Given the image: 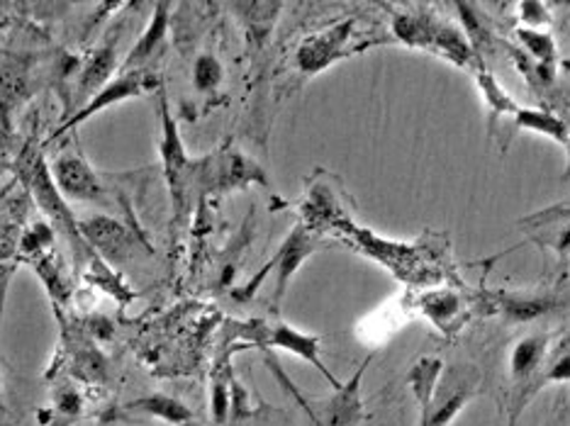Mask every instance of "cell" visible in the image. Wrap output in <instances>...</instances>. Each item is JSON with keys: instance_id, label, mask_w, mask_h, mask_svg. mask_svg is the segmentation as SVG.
Returning <instances> with one entry per match:
<instances>
[{"instance_id": "obj_1", "label": "cell", "mask_w": 570, "mask_h": 426, "mask_svg": "<svg viewBox=\"0 0 570 426\" xmlns=\"http://www.w3.org/2000/svg\"><path fill=\"white\" fill-rule=\"evenodd\" d=\"M478 385V373L476 371H464L454 368L439 377V385L434 389L432 405L424 414L419 426H448L452 424L464 407L476 395Z\"/></svg>"}, {"instance_id": "obj_2", "label": "cell", "mask_w": 570, "mask_h": 426, "mask_svg": "<svg viewBox=\"0 0 570 426\" xmlns=\"http://www.w3.org/2000/svg\"><path fill=\"white\" fill-rule=\"evenodd\" d=\"M154 89V79L152 73L147 69H139V71H123V76H117L115 81H111L107 85H103V89L95 93L91 101L81 107V113L76 117H71L66 125L59 127L54 134L59 137V134H64L66 129L81 125V122L91 120L93 115L103 113V110H107L111 105H117V103H125L129 101V97H137V95H144L149 93Z\"/></svg>"}, {"instance_id": "obj_3", "label": "cell", "mask_w": 570, "mask_h": 426, "mask_svg": "<svg viewBox=\"0 0 570 426\" xmlns=\"http://www.w3.org/2000/svg\"><path fill=\"white\" fill-rule=\"evenodd\" d=\"M52 178L64 198L81 202H95L103 198V186L99 176H95L93 168L76 154L59 156L56 164L52 166Z\"/></svg>"}, {"instance_id": "obj_4", "label": "cell", "mask_w": 570, "mask_h": 426, "mask_svg": "<svg viewBox=\"0 0 570 426\" xmlns=\"http://www.w3.org/2000/svg\"><path fill=\"white\" fill-rule=\"evenodd\" d=\"M81 235L86 237L91 241V247L99 249L105 259H113V261L129 259L132 249H135V239H132L129 229L103 215L83 222Z\"/></svg>"}, {"instance_id": "obj_5", "label": "cell", "mask_w": 570, "mask_h": 426, "mask_svg": "<svg viewBox=\"0 0 570 426\" xmlns=\"http://www.w3.org/2000/svg\"><path fill=\"white\" fill-rule=\"evenodd\" d=\"M351 32V22L339 24V28L327 30L318 37H312L298 52V64L305 73H318L332 64L334 59L342 56L344 42Z\"/></svg>"}, {"instance_id": "obj_6", "label": "cell", "mask_w": 570, "mask_h": 426, "mask_svg": "<svg viewBox=\"0 0 570 426\" xmlns=\"http://www.w3.org/2000/svg\"><path fill=\"white\" fill-rule=\"evenodd\" d=\"M168 3H159L154 8V15L147 24V30L139 37V42L132 46L129 56L125 59L123 71H139L149 64L152 59L162 54L166 44V32H168Z\"/></svg>"}, {"instance_id": "obj_7", "label": "cell", "mask_w": 570, "mask_h": 426, "mask_svg": "<svg viewBox=\"0 0 570 426\" xmlns=\"http://www.w3.org/2000/svg\"><path fill=\"white\" fill-rule=\"evenodd\" d=\"M366 368V365H363ZM363 368L351 377L346 385H342L334 393V397L327 402L322 426H359L363 419L361 407V377Z\"/></svg>"}, {"instance_id": "obj_8", "label": "cell", "mask_w": 570, "mask_h": 426, "mask_svg": "<svg viewBox=\"0 0 570 426\" xmlns=\"http://www.w3.org/2000/svg\"><path fill=\"white\" fill-rule=\"evenodd\" d=\"M269 344H271V346H276V349H283V351L296 353V356L310 361V363L314 365V368H318V371L327 377V381H330V383L334 385V389L342 387V383H339L336 377H334L330 371L324 368V363L320 361V353H318L320 341H318V336L300 334L298 329H290V326L281 324V326L271 329V334H269Z\"/></svg>"}, {"instance_id": "obj_9", "label": "cell", "mask_w": 570, "mask_h": 426, "mask_svg": "<svg viewBox=\"0 0 570 426\" xmlns=\"http://www.w3.org/2000/svg\"><path fill=\"white\" fill-rule=\"evenodd\" d=\"M162 120H164V139H162V158H164V168H166V178L168 186H172V193H180V180H184V170L188 166V156L184 149V142L178 137V127L176 120L168 113L166 103H162Z\"/></svg>"}, {"instance_id": "obj_10", "label": "cell", "mask_w": 570, "mask_h": 426, "mask_svg": "<svg viewBox=\"0 0 570 426\" xmlns=\"http://www.w3.org/2000/svg\"><path fill=\"white\" fill-rule=\"evenodd\" d=\"M129 412L147 414V417L162 419L174 426H188L193 424V412L184 405V402L168 395H147L135 402H129Z\"/></svg>"}, {"instance_id": "obj_11", "label": "cell", "mask_w": 570, "mask_h": 426, "mask_svg": "<svg viewBox=\"0 0 570 426\" xmlns=\"http://www.w3.org/2000/svg\"><path fill=\"white\" fill-rule=\"evenodd\" d=\"M439 377H442L439 359H422L412 365L407 383L412 387V395H415V399H417L422 417L427 414V409L432 405V397H434L436 385H439Z\"/></svg>"}, {"instance_id": "obj_12", "label": "cell", "mask_w": 570, "mask_h": 426, "mask_svg": "<svg viewBox=\"0 0 570 426\" xmlns=\"http://www.w3.org/2000/svg\"><path fill=\"white\" fill-rule=\"evenodd\" d=\"M546 359V336H527L521 339L509 359V368L517 381H531V375L537 373Z\"/></svg>"}, {"instance_id": "obj_13", "label": "cell", "mask_w": 570, "mask_h": 426, "mask_svg": "<svg viewBox=\"0 0 570 426\" xmlns=\"http://www.w3.org/2000/svg\"><path fill=\"white\" fill-rule=\"evenodd\" d=\"M312 253V243L310 239L305 237V231L302 229H296L293 237H290L286 243L281 253H278V295H283V290L288 285L290 276L296 273V268L308 259V256Z\"/></svg>"}, {"instance_id": "obj_14", "label": "cell", "mask_w": 570, "mask_h": 426, "mask_svg": "<svg viewBox=\"0 0 570 426\" xmlns=\"http://www.w3.org/2000/svg\"><path fill=\"white\" fill-rule=\"evenodd\" d=\"M115 69V49L105 46L101 52H95L93 59L86 64V69L81 71V81H79V91L89 97L99 93L103 85L111 83V73Z\"/></svg>"}, {"instance_id": "obj_15", "label": "cell", "mask_w": 570, "mask_h": 426, "mask_svg": "<svg viewBox=\"0 0 570 426\" xmlns=\"http://www.w3.org/2000/svg\"><path fill=\"white\" fill-rule=\"evenodd\" d=\"M193 83L200 93H210L222 83V64L213 54H203L193 64Z\"/></svg>"}, {"instance_id": "obj_16", "label": "cell", "mask_w": 570, "mask_h": 426, "mask_svg": "<svg viewBox=\"0 0 570 426\" xmlns=\"http://www.w3.org/2000/svg\"><path fill=\"white\" fill-rule=\"evenodd\" d=\"M517 125L533 129V132H541V134H551V137H556V139H563V134H566L561 122L546 113H537V110H517Z\"/></svg>"}, {"instance_id": "obj_17", "label": "cell", "mask_w": 570, "mask_h": 426, "mask_svg": "<svg viewBox=\"0 0 570 426\" xmlns=\"http://www.w3.org/2000/svg\"><path fill=\"white\" fill-rule=\"evenodd\" d=\"M551 308H553L551 300H509L505 302V314L509 320L527 322V320H537V316L546 314Z\"/></svg>"}, {"instance_id": "obj_18", "label": "cell", "mask_w": 570, "mask_h": 426, "mask_svg": "<svg viewBox=\"0 0 570 426\" xmlns=\"http://www.w3.org/2000/svg\"><path fill=\"white\" fill-rule=\"evenodd\" d=\"M519 40L525 42V46L531 52V56H537L541 61V66H549L556 56V44L549 34L533 32V30H519Z\"/></svg>"}, {"instance_id": "obj_19", "label": "cell", "mask_w": 570, "mask_h": 426, "mask_svg": "<svg viewBox=\"0 0 570 426\" xmlns=\"http://www.w3.org/2000/svg\"><path fill=\"white\" fill-rule=\"evenodd\" d=\"M424 312H427L432 320L436 322V324H444L448 316H454L456 314V310H458V300L454 298V295H448V292H444V295H434V298H429V302L424 304Z\"/></svg>"}, {"instance_id": "obj_20", "label": "cell", "mask_w": 570, "mask_h": 426, "mask_svg": "<svg viewBox=\"0 0 570 426\" xmlns=\"http://www.w3.org/2000/svg\"><path fill=\"white\" fill-rule=\"evenodd\" d=\"M570 381V351L561 353L551 365L546 375L541 377V383H568Z\"/></svg>"}, {"instance_id": "obj_21", "label": "cell", "mask_w": 570, "mask_h": 426, "mask_svg": "<svg viewBox=\"0 0 570 426\" xmlns=\"http://www.w3.org/2000/svg\"><path fill=\"white\" fill-rule=\"evenodd\" d=\"M519 10H521V20L531 24V28L549 22V12H546L543 3H521Z\"/></svg>"}, {"instance_id": "obj_22", "label": "cell", "mask_w": 570, "mask_h": 426, "mask_svg": "<svg viewBox=\"0 0 570 426\" xmlns=\"http://www.w3.org/2000/svg\"><path fill=\"white\" fill-rule=\"evenodd\" d=\"M0 407H3V399H0Z\"/></svg>"}]
</instances>
